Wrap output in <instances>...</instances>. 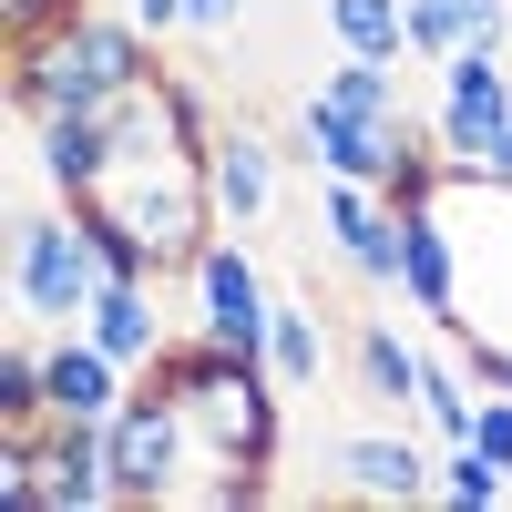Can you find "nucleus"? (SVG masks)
<instances>
[{"label":"nucleus","instance_id":"412c9836","mask_svg":"<svg viewBox=\"0 0 512 512\" xmlns=\"http://www.w3.org/2000/svg\"><path fill=\"white\" fill-rule=\"evenodd\" d=\"M472 451H492L502 472H512V390H482V410H472Z\"/></svg>","mask_w":512,"mask_h":512},{"label":"nucleus","instance_id":"393cba45","mask_svg":"<svg viewBox=\"0 0 512 512\" xmlns=\"http://www.w3.org/2000/svg\"><path fill=\"white\" fill-rule=\"evenodd\" d=\"M185 11H195V31H226V21H236V0H185Z\"/></svg>","mask_w":512,"mask_h":512},{"label":"nucleus","instance_id":"39448f33","mask_svg":"<svg viewBox=\"0 0 512 512\" xmlns=\"http://www.w3.org/2000/svg\"><path fill=\"white\" fill-rule=\"evenodd\" d=\"M195 328L205 338H226V349H246V359H267V318H277V297H267V277H256V256L236 246V226L195 256Z\"/></svg>","mask_w":512,"mask_h":512},{"label":"nucleus","instance_id":"f03ea898","mask_svg":"<svg viewBox=\"0 0 512 512\" xmlns=\"http://www.w3.org/2000/svg\"><path fill=\"white\" fill-rule=\"evenodd\" d=\"M113 492L123 512H154V502H175L195 472H205V451H195V420L175 410V390H154V379H134V400H123L113 420Z\"/></svg>","mask_w":512,"mask_h":512},{"label":"nucleus","instance_id":"ddd939ff","mask_svg":"<svg viewBox=\"0 0 512 512\" xmlns=\"http://www.w3.org/2000/svg\"><path fill=\"white\" fill-rule=\"evenodd\" d=\"M31 134H41V175H52V195H82L113 164V103H62V113H41Z\"/></svg>","mask_w":512,"mask_h":512},{"label":"nucleus","instance_id":"5701e85b","mask_svg":"<svg viewBox=\"0 0 512 512\" xmlns=\"http://www.w3.org/2000/svg\"><path fill=\"white\" fill-rule=\"evenodd\" d=\"M82 0H0V31H41V21H72Z\"/></svg>","mask_w":512,"mask_h":512},{"label":"nucleus","instance_id":"dca6fc26","mask_svg":"<svg viewBox=\"0 0 512 512\" xmlns=\"http://www.w3.org/2000/svg\"><path fill=\"white\" fill-rule=\"evenodd\" d=\"M267 369L287 379V390H318L328 379V328L297 308V297H277V318H267Z\"/></svg>","mask_w":512,"mask_h":512},{"label":"nucleus","instance_id":"4be33fe9","mask_svg":"<svg viewBox=\"0 0 512 512\" xmlns=\"http://www.w3.org/2000/svg\"><path fill=\"white\" fill-rule=\"evenodd\" d=\"M461 369H472L482 390H512V338H492V328H472V338H461Z\"/></svg>","mask_w":512,"mask_h":512},{"label":"nucleus","instance_id":"6e6552de","mask_svg":"<svg viewBox=\"0 0 512 512\" xmlns=\"http://www.w3.org/2000/svg\"><path fill=\"white\" fill-rule=\"evenodd\" d=\"M318 226H328L338 256H349V277L400 287V205L379 195V185H359V175H318Z\"/></svg>","mask_w":512,"mask_h":512},{"label":"nucleus","instance_id":"9b49d317","mask_svg":"<svg viewBox=\"0 0 512 512\" xmlns=\"http://www.w3.org/2000/svg\"><path fill=\"white\" fill-rule=\"evenodd\" d=\"M400 287H410V308L431 328L461 338V246L441 226V205H410V216H400Z\"/></svg>","mask_w":512,"mask_h":512},{"label":"nucleus","instance_id":"0eeeda50","mask_svg":"<svg viewBox=\"0 0 512 512\" xmlns=\"http://www.w3.org/2000/svg\"><path fill=\"white\" fill-rule=\"evenodd\" d=\"M410 134H420L410 113L369 123V113L328 103V93H308V103H297V154H308L318 175H359V185H390V164H400V144H410Z\"/></svg>","mask_w":512,"mask_h":512},{"label":"nucleus","instance_id":"f257e3e1","mask_svg":"<svg viewBox=\"0 0 512 512\" xmlns=\"http://www.w3.org/2000/svg\"><path fill=\"white\" fill-rule=\"evenodd\" d=\"M154 31L134 11H93L82 0L72 21H41V31H11V113L41 123L62 103H123L134 82H154Z\"/></svg>","mask_w":512,"mask_h":512},{"label":"nucleus","instance_id":"aec40b11","mask_svg":"<svg viewBox=\"0 0 512 512\" xmlns=\"http://www.w3.org/2000/svg\"><path fill=\"white\" fill-rule=\"evenodd\" d=\"M472 41V0H410V52L420 62H451Z\"/></svg>","mask_w":512,"mask_h":512},{"label":"nucleus","instance_id":"4468645a","mask_svg":"<svg viewBox=\"0 0 512 512\" xmlns=\"http://www.w3.org/2000/svg\"><path fill=\"white\" fill-rule=\"evenodd\" d=\"M349 359H359V390H369L379 410H420V349H410L400 328L369 318V328L349 338Z\"/></svg>","mask_w":512,"mask_h":512},{"label":"nucleus","instance_id":"f8f14e48","mask_svg":"<svg viewBox=\"0 0 512 512\" xmlns=\"http://www.w3.org/2000/svg\"><path fill=\"white\" fill-rule=\"evenodd\" d=\"M82 328H93L134 379H144L164 349H175V338H164V297H154V277H103V287H93V308H82Z\"/></svg>","mask_w":512,"mask_h":512},{"label":"nucleus","instance_id":"6ab92c4d","mask_svg":"<svg viewBox=\"0 0 512 512\" xmlns=\"http://www.w3.org/2000/svg\"><path fill=\"white\" fill-rule=\"evenodd\" d=\"M441 492H451L461 512H492V502L512 492V472H502L492 451H472V441H441Z\"/></svg>","mask_w":512,"mask_h":512},{"label":"nucleus","instance_id":"2eb2a0df","mask_svg":"<svg viewBox=\"0 0 512 512\" xmlns=\"http://www.w3.org/2000/svg\"><path fill=\"white\" fill-rule=\"evenodd\" d=\"M328 41L359 62H400L410 52V0H328Z\"/></svg>","mask_w":512,"mask_h":512},{"label":"nucleus","instance_id":"7ed1b4c3","mask_svg":"<svg viewBox=\"0 0 512 512\" xmlns=\"http://www.w3.org/2000/svg\"><path fill=\"white\" fill-rule=\"evenodd\" d=\"M11 287H21V308H31L41 328H72L82 308H93V287H103V246H93V226H82L72 205L21 216V236H11Z\"/></svg>","mask_w":512,"mask_h":512},{"label":"nucleus","instance_id":"f3484780","mask_svg":"<svg viewBox=\"0 0 512 512\" xmlns=\"http://www.w3.org/2000/svg\"><path fill=\"white\" fill-rule=\"evenodd\" d=\"M472 410H482V379L472 369L420 359V420H431V441H472Z\"/></svg>","mask_w":512,"mask_h":512},{"label":"nucleus","instance_id":"9d476101","mask_svg":"<svg viewBox=\"0 0 512 512\" xmlns=\"http://www.w3.org/2000/svg\"><path fill=\"white\" fill-rule=\"evenodd\" d=\"M205 185H216V216L246 236L277 216V144L256 123H216V154H205Z\"/></svg>","mask_w":512,"mask_h":512},{"label":"nucleus","instance_id":"423d86ee","mask_svg":"<svg viewBox=\"0 0 512 512\" xmlns=\"http://www.w3.org/2000/svg\"><path fill=\"white\" fill-rule=\"evenodd\" d=\"M31 482H41V512H113V431L103 420H41L31 431Z\"/></svg>","mask_w":512,"mask_h":512},{"label":"nucleus","instance_id":"20e7f679","mask_svg":"<svg viewBox=\"0 0 512 512\" xmlns=\"http://www.w3.org/2000/svg\"><path fill=\"white\" fill-rule=\"evenodd\" d=\"M512 123V72H502V41H461V52L441 62V113H431V134H441V164L451 175H472V164L492 154V134Z\"/></svg>","mask_w":512,"mask_h":512},{"label":"nucleus","instance_id":"a211bd4d","mask_svg":"<svg viewBox=\"0 0 512 512\" xmlns=\"http://www.w3.org/2000/svg\"><path fill=\"white\" fill-rule=\"evenodd\" d=\"M52 420V390H41V338L0 349V431H41Z\"/></svg>","mask_w":512,"mask_h":512},{"label":"nucleus","instance_id":"1a4fd4ad","mask_svg":"<svg viewBox=\"0 0 512 512\" xmlns=\"http://www.w3.org/2000/svg\"><path fill=\"white\" fill-rule=\"evenodd\" d=\"M328 482H349V492H369V502H420V492L441 482V461L420 451L410 431H338Z\"/></svg>","mask_w":512,"mask_h":512},{"label":"nucleus","instance_id":"b1692460","mask_svg":"<svg viewBox=\"0 0 512 512\" xmlns=\"http://www.w3.org/2000/svg\"><path fill=\"white\" fill-rule=\"evenodd\" d=\"M123 11H134L154 41H164V31H195V11H185V0H123Z\"/></svg>","mask_w":512,"mask_h":512}]
</instances>
